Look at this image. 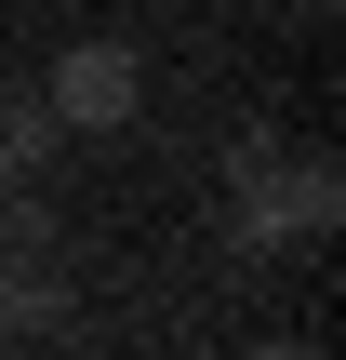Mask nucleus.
Wrapping results in <instances>:
<instances>
[{"label":"nucleus","mask_w":346,"mask_h":360,"mask_svg":"<svg viewBox=\"0 0 346 360\" xmlns=\"http://www.w3.org/2000/svg\"><path fill=\"white\" fill-rule=\"evenodd\" d=\"M333 227H346V160H333V147L253 160V174L227 187V214H213L227 254H293V240H333Z\"/></svg>","instance_id":"obj_1"},{"label":"nucleus","mask_w":346,"mask_h":360,"mask_svg":"<svg viewBox=\"0 0 346 360\" xmlns=\"http://www.w3.org/2000/svg\"><path fill=\"white\" fill-rule=\"evenodd\" d=\"M40 107L67 120V147H80V134H133V120H147V53H133L120 27L67 40V53L40 67Z\"/></svg>","instance_id":"obj_2"},{"label":"nucleus","mask_w":346,"mask_h":360,"mask_svg":"<svg viewBox=\"0 0 346 360\" xmlns=\"http://www.w3.org/2000/svg\"><path fill=\"white\" fill-rule=\"evenodd\" d=\"M80 334V267L67 254H13L0 267V347H53Z\"/></svg>","instance_id":"obj_3"},{"label":"nucleus","mask_w":346,"mask_h":360,"mask_svg":"<svg viewBox=\"0 0 346 360\" xmlns=\"http://www.w3.org/2000/svg\"><path fill=\"white\" fill-rule=\"evenodd\" d=\"M67 160V120L40 107V80H0V187H40Z\"/></svg>","instance_id":"obj_4"},{"label":"nucleus","mask_w":346,"mask_h":360,"mask_svg":"<svg viewBox=\"0 0 346 360\" xmlns=\"http://www.w3.org/2000/svg\"><path fill=\"white\" fill-rule=\"evenodd\" d=\"M253 160H280V134H267V120H240V134H227V160H213V187H240Z\"/></svg>","instance_id":"obj_5"},{"label":"nucleus","mask_w":346,"mask_h":360,"mask_svg":"<svg viewBox=\"0 0 346 360\" xmlns=\"http://www.w3.org/2000/svg\"><path fill=\"white\" fill-rule=\"evenodd\" d=\"M293 13H333V0H293Z\"/></svg>","instance_id":"obj_6"}]
</instances>
